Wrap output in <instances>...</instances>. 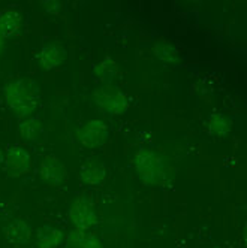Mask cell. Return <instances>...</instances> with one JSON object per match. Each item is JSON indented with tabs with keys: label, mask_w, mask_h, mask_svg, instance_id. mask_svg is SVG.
Returning a JSON list of instances; mask_svg holds the SVG:
<instances>
[{
	"label": "cell",
	"mask_w": 247,
	"mask_h": 248,
	"mask_svg": "<svg viewBox=\"0 0 247 248\" xmlns=\"http://www.w3.org/2000/svg\"><path fill=\"white\" fill-rule=\"evenodd\" d=\"M8 108L21 120L30 118L38 106V85L29 79H15L3 90Z\"/></svg>",
	"instance_id": "6da1fadb"
},
{
	"label": "cell",
	"mask_w": 247,
	"mask_h": 248,
	"mask_svg": "<svg viewBox=\"0 0 247 248\" xmlns=\"http://www.w3.org/2000/svg\"><path fill=\"white\" fill-rule=\"evenodd\" d=\"M133 168L138 178L146 186H161L168 178V166L161 154L141 148L133 155Z\"/></svg>",
	"instance_id": "7a4b0ae2"
},
{
	"label": "cell",
	"mask_w": 247,
	"mask_h": 248,
	"mask_svg": "<svg viewBox=\"0 0 247 248\" xmlns=\"http://www.w3.org/2000/svg\"><path fill=\"white\" fill-rule=\"evenodd\" d=\"M93 99L102 111L111 115H121L129 108V97L114 85H102L96 88Z\"/></svg>",
	"instance_id": "3957f363"
},
{
	"label": "cell",
	"mask_w": 247,
	"mask_h": 248,
	"mask_svg": "<svg viewBox=\"0 0 247 248\" xmlns=\"http://www.w3.org/2000/svg\"><path fill=\"white\" fill-rule=\"evenodd\" d=\"M69 221L74 224L75 230L90 232L99 224V216L95 205L84 196H80L69 208Z\"/></svg>",
	"instance_id": "277c9868"
},
{
	"label": "cell",
	"mask_w": 247,
	"mask_h": 248,
	"mask_svg": "<svg viewBox=\"0 0 247 248\" xmlns=\"http://www.w3.org/2000/svg\"><path fill=\"white\" fill-rule=\"evenodd\" d=\"M110 138V129L102 120H92L78 130V140L85 148H99L107 144Z\"/></svg>",
	"instance_id": "5b68a950"
},
{
	"label": "cell",
	"mask_w": 247,
	"mask_h": 248,
	"mask_svg": "<svg viewBox=\"0 0 247 248\" xmlns=\"http://www.w3.org/2000/svg\"><path fill=\"white\" fill-rule=\"evenodd\" d=\"M39 175L42 181L49 187H59L67 178V170L65 165L59 160L56 155L48 154L42 158L39 166Z\"/></svg>",
	"instance_id": "8992f818"
},
{
	"label": "cell",
	"mask_w": 247,
	"mask_h": 248,
	"mask_svg": "<svg viewBox=\"0 0 247 248\" xmlns=\"http://www.w3.org/2000/svg\"><path fill=\"white\" fill-rule=\"evenodd\" d=\"M5 168L12 178H18L29 173L32 169V157L29 151L21 147L9 148L5 154Z\"/></svg>",
	"instance_id": "52a82bcc"
},
{
	"label": "cell",
	"mask_w": 247,
	"mask_h": 248,
	"mask_svg": "<svg viewBox=\"0 0 247 248\" xmlns=\"http://www.w3.org/2000/svg\"><path fill=\"white\" fill-rule=\"evenodd\" d=\"M78 176L80 181L84 183L85 186L98 187L102 186L105 180H107V168H105L102 162L90 158V160H87L81 165Z\"/></svg>",
	"instance_id": "ba28073f"
},
{
	"label": "cell",
	"mask_w": 247,
	"mask_h": 248,
	"mask_svg": "<svg viewBox=\"0 0 247 248\" xmlns=\"http://www.w3.org/2000/svg\"><path fill=\"white\" fill-rule=\"evenodd\" d=\"M66 60V49L56 42H49L42 46L38 54V63L44 70H54Z\"/></svg>",
	"instance_id": "9c48e42d"
},
{
	"label": "cell",
	"mask_w": 247,
	"mask_h": 248,
	"mask_svg": "<svg viewBox=\"0 0 247 248\" xmlns=\"http://www.w3.org/2000/svg\"><path fill=\"white\" fill-rule=\"evenodd\" d=\"M32 227L26 220L15 218L5 227V236L14 245H26L32 239Z\"/></svg>",
	"instance_id": "30bf717a"
},
{
	"label": "cell",
	"mask_w": 247,
	"mask_h": 248,
	"mask_svg": "<svg viewBox=\"0 0 247 248\" xmlns=\"http://www.w3.org/2000/svg\"><path fill=\"white\" fill-rule=\"evenodd\" d=\"M66 248H103L100 239L92 233L84 232V230H72L65 238Z\"/></svg>",
	"instance_id": "8fae6325"
},
{
	"label": "cell",
	"mask_w": 247,
	"mask_h": 248,
	"mask_svg": "<svg viewBox=\"0 0 247 248\" xmlns=\"http://www.w3.org/2000/svg\"><path fill=\"white\" fill-rule=\"evenodd\" d=\"M118 74L117 63L111 57L102 59L95 67H93V78L96 82L102 85H113Z\"/></svg>",
	"instance_id": "7c38bea8"
},
{
	"label": "cell",
	"mask_w": 247,
	"mask_h": 248,
	"mask_svg": "<svg viewBox=\"0 0 247 248\" xmlns=\"http://www.w3.org/2000/svg\"><path fill=\"white\" fill-rule=\"evenodd\" d=\"M21 26H23V16L16 9L6 8L3 11H0V33H2L3 38L15 34L21 29Z\"/></svg>",
	"instance_id": "4fadbf2b"
},
{
	"label": "cell",
	"mask_w": 247,
	"mask_h": 248,
	"mask_svg": "<svg viewBox=\"0 0 247 248\" xmlns=\"http://www.w3.org/2000/svg\"><path fill=\"white\" fill-rule=\"evenodd\" d=\"M65 238L60 229L44 226L36 233V248H57L65 242Z\"/></svg>",
	"instance_id": "5bb4252c"
},
{
	"label": "cell",
	"mask_w": 247,
	"mask_h": 248,
	"mask_svg": "<svg viewBox=\"0 0 247 248\" xmlns=\"http://www.w3.org/2000/svg\"><path fill=\"white\" fill-rule=\"evenodd\" d=\"M42 133V124L38 118H26L20 123L18 135L24 142H36Z\"/></svg>",
	"instance_id": "9a60e30c"
},
{
	"label": "cell",
	"mask_w": 247,
	"mask_h": 248,
	"mask_svg": "<svg viewBox=\"0 0 247 248\" xmlns=\"http://www.w3.org/2000/svg\"><path fill=\"white\" fill-rule=\"evenodd\" d=\"M232 129V120L223 114H213L208 120V130L214 138H225Z\"/></svg>",
	"instance_id": "2e32d148"
},
{
	"label": "cell",
	"mask_w": 247,
	"mask_h": 248,
	"mask_svg": "<svg viewBox=\"0 0 247 248\" xmlns=\"http://www.w3.org/2000/svg\"><path fill=\"white\" fill-rule=\"evenodd\" d=\"M153 54L161 60L165 64H174L179 62V56H177V49L174 48V45H171L168 41L165 39H159L156 41L154 46H153Z\"/></svg>",
	"instance_id": "e0dca14e"
},
{
	"label": "cell",
	"mask_w": 247,
	"mask_h": 248,
	"mask_svg": "<svg viewBox=\"0 0 247 248\" xmlns=\"http://www.w3.org/2000/svg\"><path fill=\"white\" fill-rule=\"evenodd\" d=\"M42 8L47 12H57L62 9V3L60 2H42Z\"/></svg>",
	"instance_id": "ac0fdd59"
},
{
	"label": "cell",
	"mask_w": 247,
	"mask_h": 248,
	"mask_svg": "<svg viewBox=\"0 0 247 248\" xmlns=\"http://www.w3.org/2000/svg\"><path fill=\"white\" fill-rule=\"evenodd\" d=\"M244 238H246V242H247V220L244 223Z\"/></svg>",
	"instance_id": "d6986e66"
},
{
	"label": "cell",
	"mask_w": 247,
	"mask_h": 248,
	"mask_svg": "<svg viewBox=\"0 0 247 248\" xmlns=\"http://www.w3.org/2000/svg\"><path fill=\"white\" fill-rule=\"evenodd\" d=\"M3 36H2V33H0V49H2V46H3Z\"/></svg>",
	"instance_id": "ffe728a7"
},
{
	"label": "cell",
	"mask_w": 247,
	"mask_h": 248,
	"mask_svg": "<svg viewBox=\"0 0 247 248\" xmlns=\"http://www.w3.org/2000/svg\"><path fill=\"white\" fill-rule=\"evenodd\" d=\"M2 157H3V155H2V151H0V162H2Z\"/></svg>",
	"instance_id": "44dd1931"
}]
</instances>
